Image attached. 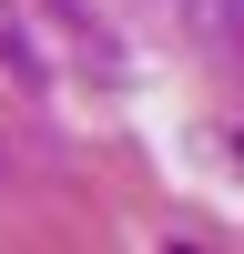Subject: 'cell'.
<instances>
[{"instance_id":"obj_1","label":"cell","mask_w":244,"mask_h":254,"mask_svg":"<svg viewBox=\"0 0 244 254\" xmlns=\"http://www.w3.org/2000/svg\"><path fill=\"white\" fill-rule=\"evenodd\" d=\"M203 41H214V51L234 41V0H203Z\"/></svg>"}]
</instances>
